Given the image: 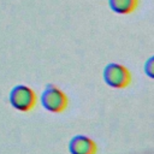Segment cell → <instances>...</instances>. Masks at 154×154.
I'll return each instance as SVG.
<instances>
[{
  "mask_svg": "<svg viewBox=\"0 0 154 154\" xmlns=\"http://www.w3.org/2000/svg\"><path fill=\"white\" fill-rule=\"evenodd\" d=\"M8 102L19 112H29L36 106L37 96L32 88L25 84H17L10 90Z\"/></svg>",
  "mask_w": 154,
  "mask_h": 154,
  "instance_id": "obj_1",
  "label": "cell"
},
{
  "mask_svg": "<svg viewBox=\"0 0 154 154\" xmlns=\"http://www.w3.org/2000/svg\"><path fill=\"white\" fill-rule=\"evenodd\" d=\"M41 106L51 113H61L69 105L66 94L54 84H48L40 96Z\"/></svg>",
  "mask_w": 154,
  "mask_h": 154,
  "instance_id": "obj_2",
  "label": "cell"
},
{
  "mask_svg": "<svg viewBox=\"0 0 154 154\" xmlns=\"http://www.w3.org/2000/svg\"><path fill=\"white\" fill-rule=\"evenodd\" d=\"M102 77L105 83L114 89H123L131 83V73L129 69L118 63H109L103 67Z\"/></svg>",
  "mask_w": 154,
  "mask_h": 154,
  "instance_id": "obj_3",
  "label": "cell"
},
{
  "mask_svg": "<svg viewBox=\"0 0 154 154\" xmlns=\"http://www.w3.org/2000/svg\"><path fill=\"white\" fill-rule=\"evenodd\" d=\"M70 154H96L97 146L94 140L85 135H75L67 144Z\"/></svg>",
  "mask_w": 154,
  "mask_h": 154,
  "instance_id": "obj_4",
  "label": "cell"
},
{
  "mask_svg": "<svg viewBox=\"0 0 154 154\" xmlns=\"http://www.w3.org/2000/svg\"><path fill=\"white\" fill-rule=\"evenodd\" d=\"M140 0H108V5L111 10L118 14H130L132 13L137 6Z\"/></svg>",
  "mask_w": 154,
  "mask_h": 154,
  "instance_id": "obj_5",
  "label": "cell"
}]
</instances>
